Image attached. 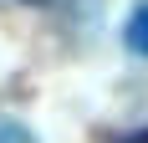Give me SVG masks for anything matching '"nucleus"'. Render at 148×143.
<instances>
[{"instance_id":"f03ea898","label":"nucleus","mask_w":148,"mask_h":143,"mask_svg":"<svg viewBox=\"0 0 148 143\" xmlns=\"http://www.w3.org/2000/svg\"><path fill=\"white\" fill-rule=\"evenodd\" d=\"M0 143H36V133H31L26 123H15V118L0 113Z\"/></svg>"},{"instance_id":"f257e3e1","label":"nucleus","mask_w":148,"mask_h":143,"mask_svg":"<svg viewBox=\"0 0 148 143\" xmlns=\"http://www.w3.org/2000/svg\"><path fill=\"white\" fill-rule=\"evenodd\" d=\"M123 41H128V51H133V56H148V0L138 5L133 15H128V26H123Z\"/></svg>"}]
</instances>
